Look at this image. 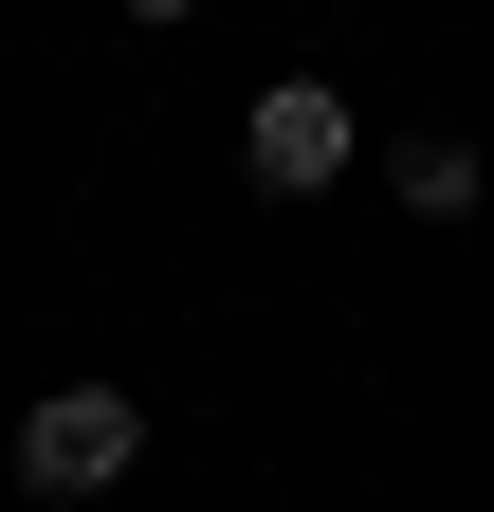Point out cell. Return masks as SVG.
Returning <instances> with one entry per match:
<instances>
[{
  "label": "cell",
  "instance_id": "obj_4",
  "mask_svg": "<svg viewBox=\"0 0 494 512\" xmlns=\"http://www.w3.org/2000/svg\"><path fill=\"white\" fill-rule=\"evenodd\" d=\"M129 19H147V37H165V19H202V0H129Z\"/></svg>",
  "mask_w": 494,
  "mask_h": 512
},
{
  "label": "cell",
  "instance_id": "obj_3",
  "mask_svg": "<svg viewBox=\"0 0 494 512\" xmlns=\"http://www.w3.org/2000/svg\"><path fill=\"white\" fill-rule=\"evenodd\" d=\"M476 202H494V147L421 128V147H403V220H476Z\"/></svg>",
  "mask_w": 494,
  "mask_h": 512
},
{
  "label": "cell",
  "instance_id": "obj_1",
  "mask_svg": "<svg viewBox=\"0 0 494 512\" xmlns=\"http://www.w3.org/2000/svg\"><path fill=\"white\" fill-rule=\"evenodd\" d=\"M0 476L55 494V512H74V494H129L147 476V403H129V384H37L19 439H0Z\"/></svg>",
  "mask_w": 494,
  "mask_h": 512
},
{
  "label": "cell",
  "instance_id": "obj_2",
  "mask_svg": "<svg viewBox=\"0 0 494 512\" xmlns=\"http://www.w3.org/2000/svg\"><path fill=\"white\" fill-rule=\"evenodd\" d=\"M348 147H366V128H348V92H330V74H275L257 110H238V183H257V202H330Z\"/></svg>",
  "mask_w": 494,
  "mask_h": 512
}]
</instances>
